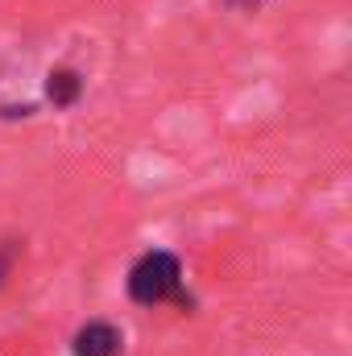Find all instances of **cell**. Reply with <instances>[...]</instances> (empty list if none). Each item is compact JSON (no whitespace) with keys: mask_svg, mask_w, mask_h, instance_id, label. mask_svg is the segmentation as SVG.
I'll list each match as a JSON object with an SVG mask.
<instances>
[{"mask_svg":"<svg viewBox=\"0 0 352 356\" xmlns=\"http://www.w3.org/2000/svg\"><path fill=\"white\" fill-rule=\"evenodd\" d=\"M125 290L137 307H162L175 302L182 311H191V294L182 290V261L170 249H145L125 277Z\"/></svg>","mask_w":352,"mask_h":356,"instance_id":"6da1fadb","label":"cell"},{"mask_svg":"<svg viewBox=\"0 0 352 356\" xmlns=\"http://www.w3.org/2000/svg\"><path fill=\"white\" fill-rule=\"evenodd\" d=\"M71 356H125V336L108 319H88L71 336Z\"/></svg>","mask_w":352,"mask_h":356,"instance_id":"7a4b0ae2","label":"cell"},{"mask_svg":"<svg viewBox=\"0 0 352 356\" xmlns=\"http://www.w3.org/2000/svg\"><path fill=\"white\" fill-rule=\"evenodd\" d=\"M83 91H88V79L75 71V67H50V75H46V104H54L58 112H67V108H75L79 99H83Z\"/></svg>","mask_w":352,"mask_h":356,"instance_id":"3957f363","label":"cell"},{"mask_svg":"<svg viewBox=\"0 0 352 356\" xmlns=\"http://www.w3.org/2000/svg\"><path fill=\"white\" fill-rule=\"evenodd\" d=\"M13 261H17V241H4L0 245V290H4V282L13 273Z\"/></svg>","mask_w":352,"mask_h":356,"instance_id":"277c9868","label":"cell"},{"mask_svg":"<svg viewBox=\"0 0 352 356\" xmlns=\"http://www.w3.org/2000/svg\"><path fill=\"white\" fill-rule=\"evenodd\" d=\"M220 4H224V8H232V13H262L269 0H220Z\"/></svg>","mask_w":352,"mask_h":356,"instance_id":"5b68a950","label":"cell"}]
</instances>
